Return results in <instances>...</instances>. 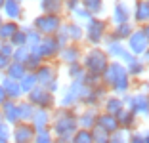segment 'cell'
<instances>
[{"mask_svg": "<svg viewBox=\"0 0 149 143\" xmlns=\"http://www.w3.org/2000/svg\"><path fill=\"white\" fill-rule=\"evenodd\" d=\"M25 73H27V69H25V65H21V63H10L8 69H6V76L12 78V80H17V82L25 76Z\"/></svg>", "mask_w": 149, "mask_h": 143, "instance_id": "obj_27", "label": "cell"}, {"mask_svg": "<svg viewBox=\"0 0 149 143\" xmlns=\"http://www.w3.org/2000/svg\"><path fill=\"white\" fill-rule=\"evenodd\" d=\"M61 27V17L59 15H38L35 19V31L38 35H46V36H52L54 33H57Z\"/></svg>", "mask_w": 149, "mask_h": 143, "instance_id": "obj_4", "label": "cell"}, {"mask_svg": "<svg viewBox=\"0 0 149 143\" xmlns=\"http://www.w3.org/2000/svg\"><path fill=\"white\" fill-rule=\"evenodd\" d=\"M96 120H97V115L96 111H84L80 117H77V122H79V130H92L96 126Z\"/></svg>", "mask_w": 149, "mask_h": 143, "instance_id": "obj_18", "label": "cell"}, {"mask_svg": "<svg viewBox=\"0 0 149 143\" xmlns=\"http://www.w3.org/2000/svg\"><path fill=\"white\" fill-rule=\"evenodd\" d=\"M109 65V56L105 52H101L97 48L90 50V52L84 56V73L88 74H96V76H101V73L107 69Z\"/></svg>", "mask_w": 149, "mask_h": 143, "instance_id": "obj_2", "label": "cell"}, {"mask_svg": "<svg viewBox=\"0 0 149 143\" xmlns=\"http://www.w3.org/2000/svg\"><path fill=\"white\" fill-rule=\"evenodd\" d=\"M84 69L82 65H79V63H74V65L69 67V76L73 78V80H77V82H82V76H84Z\"/></svg>", "mask_w": 149, "mask_h": 143, "instance_id": "obj_38", "label": "cell"}, {"mask_svg": "<svg viewBox=\"0 0 149 143\" xmlns=\"http://www.w3.org/2000/svg\"><path fill=\"white\" fill-rule=\"evenodd\" d=\"M107 31V25L105 21H101V19H96L92 17L88 21V27H86V33H88V40L92 44H100L103 40V35H105Z\"/></svg>", "mask_w": 149, "mask_h": 143, "instance_id": "obj_8", "label": "cell"}, {"mask_svg": "<svg viewBox=\"0 0 149 143\" xmlns=\"http://www.w3.org/2000/svg\"><path fill=\"white\" fill-rule=\"evenodd\" d=\"M134 17L138 23L145 25L149 19V2L147 0H138L136 2V10H134Z\"/></svg>", "mask_w": 149, "mask_h": 143, "instance_id": "obj_21", "label": "cell"}, {"mask_svg": "<svg viewBox=\"0 0 149 143\" xmlns=\"http://www.w3.org/2000/svg\"><path fill=\"white\" fill-rule=\"evenodd\" d=\"M65 6L63 0H42V10L46 15H59Z\"/></svg>", "mask_w": 149, "mask_h": 143, "instance_id": "obj_24", "label": "cell"}, {"mask_svg": "<svg viewBox=\"0 0 149 143\" xmlns=\"http://www.w3.org/2000/svg\"><path fill=\"white\" fill-rule=\"evenodd\" d=\"M10 65V57H4V56H0V71H6Z\"/></svg>", "mask_w": 149, "mask_h": 143, "instance_id": "obj_45", "label": "cell"}, {"mask_svg": "<svg viewBox=\"0 0 149 143\" xmlns=\"http://www.w3.org/2000/svg\"><path fill=\"white\" fill-rule=\"evenodd\" d=\"M36 86H38V82H36L35 73H25V76L19 80V90H21V94H29V92L35 90Z\"/></svg>", "mask_w": 149, "mask_h": 143, "instance_id": "obj_25", "label": "cell"}, {"mask_svg": "<svg viewBox=\"0 0 149 143\" xmlns=\"http://www.w3.org/2000/svg\"><path fill=\"white\" fill-rule=\"evenodd\" d=\"M90 134H92L94 143H109V134L105 130H101L100 126H94L92 130H90Z\"/></svg>", "mask_w": 149, "mask_h": 143, "instance_id": "obj_34", "label": "cell"}, {"mask_svg": "<svg viewBox=\"0 0 149 143\" xmlns=\"http://www.w3.org/2000/svg\"><path fill=\"white\" fill-rule=\"evenodd\" d=\"M17 111H19V122H31L33 115H35V107H33L29 101L19 103L17 105Z\"/></svg>", "mask_w": 149, "mask_h": 143, "instance_id": "obj_29", "label": "cell"}, {"mask_svg": "<svg viewBox=\"0 0 149 143\" xmlns=\"http://www.w3.org/2000/svg\"><path fill=\"white\" fill-rule=\"evenodd\" d=\"M96 126H100L101 130H105L109 135L120 130V128H118V122H117V118H115L113 115H97Z\"/></svg>", "mask_w": 149, "mask_h": 143, "instance_id": "obj_15", "label": "cell"}, {"mask_svg": "<svg viewBox=\"0 0 149 143\" xmlns=\"http://www.w3.org/2000/svg\"><path fill=\"white\" fill-rule=\"evenodd\" d=\"M128 143H149L147 132H134V134H130Z\"/></svg>", "mask_w": 149, "mask_h": 143, "instance_id": "obj_40", "label": "cell"}, {"mask_svg": "<svg viewBox=\"0 0 149 143\" xmlns=\"http://www.w3.org/2000/svg\"><path fill=\"white\" fill-rule=\"evenodd\" d=\"M123 109H124V101L123 99H118V97H109V99H105V115L117 117Z\"/></svg>", "mask_w": 149, "mask_h": 143, "instance_id": "obj_28", "label": "cell"}, {"mask_svg": "<svg viewBox=\"0 0 149 143\" xmlns=\"http://www.w3.org/2000/svg\"><path fill=\"white\" fill-rule=\"evenodd\" d=\"M2 8H4V13L10 17V21H17L21 17V4L17 0H6Z\"/></svg>", "mask_w": 149, "mask_h": 143, "instance_id": "obj_20", "label": "cell"}, {"mask_svg": "<svg viewBox=\"0 0 149 143\" xmlns=\"http://www.w3.org/2000/svg\"><path fill=\"white\" fill-rule=\"evenodd\" d=\"M109 143H128V137L123 130H118V132H115V134L109 135Z\"/></svg>", "mask_w": 149, "mask_h": 143, "instance_id": "obj_42", "label": "cell"}, {"mask_svg": "<svg viewBox=\"0 0 149 143\" xmlns=\"http://www.w3.org/2000/svg\"><path fill=\"white\" fill-rule=\"evenodd\" d=\"M13 53V46L10 42H0V56H4V57H12Z\"/></svg>", "mask_w": 149, "mask_h": 143, "instance_id": "obj_43", "label": "cell"}, {"mask_svg": "<svg viewBox=\"0 0 149 143\" xmlns=\"http://www.w3.org/2000/svg\"><path fill=\"white\" fill-rule=\"evenodd\" d=\"M59 59L63 61V63H67V65H74V63H79V59H80V48L77 46V44H71V46H65V48H61L59 50Z\"/></svg>", "mask_w": 149, "mask_h": 143, "instance_id": "obj_13", "label": "cell"}, {"mask_svg": "<svg viewBox=\"0 0 149 143\" xmlns=\"http://www.w3.org/2000/svg\"><path fill=\"white\" fill-rule=\"evenodd\" d=\"M35 74H36V82L42 84V86L46 88V86H50L52 82H56L57 71H56L54 65H40L38 69L35 71Z\"/></svg>", "mask_w": 149, "mask_h": 143, "instance_id": "obj_10", "label": "cell"}, {"mask_svg": "<svg viewBox=\"0 0 149 143\" xmlns=\"http://www.w3.org/2000/svg\"><path fill=\"white\" fill-rule=\"evenodd\" d=\"M59 29L63 31V36H65L67 40H71V42H79V40H82L84 31H82V27L77 25V23H67V25L59 27Z\"/></svg>", "mask_w": 149, "mask_h": 143, "instance_id": "obj_16", "label": "cell"}, {"mask_svg": "<svg viewBox=\"0 0 149 143\" xmlns=\"http://www.w3.org/2000/svg\"><path fill=\"white\" fill-rule=\"evenodd\" d=\"M29 48L27 46H21V48H15L13 50V53H12V57H13V63H21V65H25V61H27V57H29Z\"/></svg>", "mask_w": 149, "mask_h": 143, "instance_id": "obj_35", "label": "cell"}, {"mask_svg": "<svg viewBox=\"0 0 149 143\" xmlns=\"http://www.w3.org/2000/svg\"><path fill=\"white\" fill-rule=\"evenodd\" d=\"M147 46H149V38H147V27H141L138 31H132V35L128 36V48H130V53L134 57L143 56L147 53Z\"/></svg>", "mask_w": 149, "mask_h": 143, "instance_id": "obj_3", "label": "cell"}, {"mask_svg": "<svg viewBox=\"0 0 149 143\" xmlns=\"http://www.w3.org/2000/svg\"><path fill=\"white\" fill-rule=\"evenodd\" d=\"M4 2H6V0H0V8H2V6H4Z\"/></svg>", "mask_w": 149, "mask_h": 143, "instance_id": "obj_47", "label": "cell"}, {"mask_svg": "<svg viewBox=\"0 0 149 143\" xmlns=\"http://www.w3.org/2000/svg\"><path fill=\"white\" fill-rule=\"evenodd\" d=\"M19 31V25L15 21H8L0 25V42H10L12 36Z\"/></svg>", "mask_w": 149, "mask_h": 143, "instance_id": "obj_23", "label": "cell"}, {"mask_svg": "<svg viewBox=\"0 0 149 143\" xmlns=\"http://www.w3.org/2000/svg\"><path fill=\"white\" fill-rule=\"evenodd\" d=\"M82 92H84V84L73 80L71 88L67 90V94L63 95V99H61V107H63V109H71L74 103H77V101H80V97H82Z\"/></svg>", "mask_w": 149, "mask_h": 143, "instance_id": "obj_9", "label": "cell"}, {"mask_svg": "<svg viewBox=\"0 0 149 143\" xmlns=\"http://www.w3.org/2000/svg\"><path fill=\"white\" fill-rule=\"evenodd\" d=\"M59 44H57V40L54 38V36H46V38L40 40L38 48L36 50H33V53H38L40 57H46V59H52V57H56L57 53H59Z\"/></svg>", "mask_w": 149, "mask_h": 143, "instance_id": "obj_7", "label": "cell"}, {"mask_svg": "<svg viewBox=\"0 0 149 143\" xmlns=\"http://www.w3.org/2000/svg\"><path fill=\"white\" fill-rule=\"evenodd\" d=\"M6 101H8V95H6V92L2 90V86H0V105L6 103Z\"/></svg>", "mask_w": 149, "mask_h": 143, "instance_id": "obj_46", "label": "cell"}, {"mask_svg": "<svg viewBox=\"0 0 149 143\" xmlns=\"http://www.w3.org/2000/svg\"><path fill=\"white\" fill-rule=\"evenodd\" d=\"M117 122H118V128H123V130H130L132 126L136 124V115L132 113V111H120V113L117 115Z\"/></svg>", "mask_w": 149, "mask_h": 143, "instance_id": "obj_22", "label": "cell"}, {"mask_svg": "<svg viewBox=\"0 0 149 143\" xmlns=\"http://www.w3.org/2000/svg\"><path fill=\"white\" fill-rule=\"evenodd\" d=\"M42 65V57L38 56V53H29V57H27V61H25V69H31V73H35L38 67Z\"/></svg>", "mask_w": 149, "mask_h": 143, "instance_id": "obj_36", "label": "cell"}, {"mask_svg": "<svg viewBox=\"0 0 149 143\" xmlns=\"http://www.w3.org/2000/svg\"><path fill=\"white\" fill-rule=\"evenodd\" d=\"M73 13H74V15H77V17L88 19V21H90V19H92V15H90V13H88L86 10H82V8H74V10H73Z\"/></svg>", "mask_w": 149, "mask_h": 143, "instance_id": "obj_44", "label": "cell"}, {"mask_svg": "<svg viewBox=\"0 0 149 143\" xmlns=\"http://www.w3.org/2000/svg\"><path fill=\"white\" fill-rule=\"evenodd\" d=\"M80 2H82L84 10H86L90 15L101 12V8H103V0H80Z\"/></svg>", "mask_w": 149, "mask_h": 143, "instance_id": "obj_32", "label": "cell"}, {"mask_svg": "<svg viewBox=\"0 0 149 143\" xmlns=\"http://www.w3.org/2000/svg\"><path fill=\"white\" fill-rule=\"evenodd\" d=\"M0 143H10V141H0Z\"/></svg>", "mask_w": 149, "mask_h": 143, "instance_id": "obj_49", "label": "cell"}, {"mask_svg": "<svg viewBox=\"0 0 149 143\" xmlns=\"http://www.w3.org/2000/svg\"><path fill=\"white\" fill-rule=\"evenodd\" d=\"M0 107H2V120H4L6 124H17L19 122V111H17L15 101L8 99L6 103L0 105Z\"/></svg>", "mask_w": 149, "mask_h": 143, "instance_id": "obj_12", "label": "cell"}, {"mask_svg": "<svg viewBox=\"0 0 149 143\" xmlns=\"http://www.w3.org/2000/svg\"><path fill=\"white\" fill-rule=\"evenodd\" d=\"M54 135L50 130H42V132H36L35 134V139H33V143H54Z\"/></svg>", "mask_w": 149, "mask_h": 143, "instance_id": "obj_37", "label": "cell"}, {"mask_svg": "<svg viewBox=\"0 0 149 143\" xmlns=\"http://www.w3.org/2000/svg\"><path fill=\"white\" fill-rule=\"evenodd\" d=\"M124 69H126L128 74H141L145 71V65L141 63L140 59H138V57H134L130 63H126V67H124Z\"/></svg>", "mask_w": 149, "mask_h": 143, "instance_id": "obj_33", "label": "cell"}, {"mask_svg": "<svg viewBox=\"0 0 149 143\" xmlns=\"http://www.w3.org/2000/svg\"><path fill=\"white\" fill-rule=\"evenodd\" d=\"M130 19V12H128L126 4L124 2H117L113 8V21L115 25H120V23H128Z\"/></svg>", "mask_w": 149, "mask_h": 143, "instance_id": "obj_19", "label": "cell"}, {"mask_svg": "<svg viewBox=\"0 0 149 143\" xmlns=\"http://www.w3.org/2000/svg\"><path fill=\"white\" fill-rule=\"evenodd\" d=\"M111 88H113L115 92H118V94H123V92H126L128 88H130L128 73H126V69H124L120 63H118V67H117V76H115V82H113Z\"/></svg>", "mask_w": 149, "mask_h": 143, "instance_id": "obj_14", "label": "cell"}, {"mask_svg": "<svg viewBox=\"0 0 149 143\" xmlns=\"http://www.w3.org/2000/svg\"><path fill=\"white\" fill-rule=\"evenodd\" d=\"M79 130V122H77V115L71 109H61L57 117L54 118V132L52 135L56 139H67L69 141L73 134Z\"/></svg>", "mask_w": 149, "mask_h": 143, "instance_id": "obj_1", "label": "cell"}, {"mask_svg": "<svg viewBox=\"0 0 149 143\" xmlns=\"http://www.w3.org/2000/svg\"><path fill=\"white\" fill-rule=\"evenodd\" d=\"M36 132L33 130V126L29 122H17L13 124V130H12V137L13 143H33Z\"/></svg>", "mask_w": 149, "mask_h": 143, "instance_id": "obj_6", "label": "cell"}, {"mask_svg": "<svg viewBox=\"0 0 149 143\" xmlns=\"http://www.w3.org/2000/svg\"><path fill=\"white\" fill-rule=\"evenodd\" d=\"M29 103L33 105V107H40V109H50L54 105V94H50L48 90L44 86H36L35 90L29 92Z\"/></svg>", "mask_w": 149, "mask_h": 143, "instance_id": "obj_5", "label": "cell"}, {"mask_svg": "<svg viewBox=\"0 0 149 143\" xmlns=\"http://www.w3.org/2000/svg\"><path fill=\"white\" fill-rule=\"evenodd\" d=\"M50 120H52V117H50L48 111H46V109H38V111H35V115H33L29 124L33 126L35 132H42V130H48Z\"/></svg>", "mask_w": 149, "mask_h": 143, "instance_id": "obj_11", "label": "cell"}, {"mask_svg": "<svg viewBox=\"0 0 149 143\" xmlns=\"http://www.w3.org/2000/svg\"><path fill=\"white\" fill-rule=\"evenodd\" d=\"M2 90L6 92V95H8V99H12V101H15L21 95V90H19V82L17 80H12V78H8V76H4L2 78Z\"/></svg>", "mask_w": 149, "mask_h": 143, "instance_id": "obj_17", "label": "cell"}, {"mask_svg": "<svg viewBox=\"0 0 149 143\" xmlns=\"http://www.w3.org/2000/svg\"><path fill=\"white\" fill-rule=\"evenodd\" d=\"M2 23H4V21H2V17H0V25H2Z\"/></svg>", "mask_w": 149, "mask_h": 143, "instance_id": "obj_48", "label": "cell"}, {"mask_svg": "<svg viewBox=\"0 0 149 143\" xmlns=\"http://www.w3.org/2000/svg\"><path fill=\"white\" fill-rule=\"evenodd\" d=\"M25 36H27V42H25V46H29V52H33V50H36L38 48V44H40V40H42V35H38L35 29H27L25 31Z\"/></svg>", "mask_w": 149, "mask_h": 143, "instance_id": "obj_30", "label": "cell"}, {"mask_svg": "<svg viewBox=\"0 0 149 143\" xmlns=\"http://www.w3.org/2000/svg\"><path fill=\"white\" fill-rule=\"evenodd\" d=\"M25 42H27V36H25V31H21V29H19L17 33L12 36V40H10V44H12L13 48H21V46H25Z\"/></svg>", "mask_w": 149, "mask_h": 143, "instance_id": "obj_39", "label": "cell"}, {"mask_svg": "<svg viewBox=\"0 0 149 143\" xmlns=\"http://www.w3.org/2000/svg\"><path fill=\"white\" fill-rule=\"evenodd\" d=\"M69 143H94V139L88 130H77L73 134V137L69 139Z\"/></svg>", "mask_w": 149, "mask_h": 143, "instance_id": "obj_31", "label": "cell"}, {"mask_svg": "<svg viewBox=\"0 0 149 143\" xmlns=\"http://www.w3.org/2000/svg\"><path fill=\"white\" fill-rule=\"evenodd\" d=\"M132 25L130 23H120V25H117V29H115V33L111 35L109 40H113V42H120L123 38H128V36L132 35Z\"/></svg>", "mask_w": 149, "mask_h": 143, "instance_id": "obj_26", "label": "cell"}, {"mask_svg": "<svg viewBox=\"0 0 149 143\" xmlns=\"http://www.w3.org/2000/svg\"><path fill=\"white\" fill-rule=\"evenodd\" d=\"M12 137V130L4 120H0V141H10Z\"/></svg>", "mask_w": 149, "mask_h": 143, "instance_id": "obj_41", "label": "cell"}]
</instances>
